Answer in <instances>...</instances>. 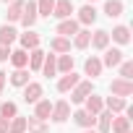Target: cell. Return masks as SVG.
I'll use <instances>...</instances> for the list:
<instances>
[{"instance_id":"60d3db41","label":"cell","mask_w":133,"mask_h":133,"mask_svg":"<svg viewBox=\"0 0 133 133\" xmlns=\"http://www.w3.org/2000/svg\"><path fill=\"white\" fill-rule=\"evenodd\" d=\"M86 3H89V5H91V3H94V0H86Z\"/></svg>"},{"instance_id":"cb8c5ba5","label":"cell","mask_w":133,"mask_h":133,"mask_svg":"<svg viewBox=\"0 0 133 133\" xmlns=\"http://www.w3.org/2000/svg\"><path fill=\"white\" fill-rule=\"evenodd\" d=\"M123 11H125L123 0H107V3H104V16H110V18L123 16Z\"/></svg>"},{"instance_id":"9c48e42d","label":"cell","mask_w":133,"mask_h":133,"mask_svg":"<svg viewBox=\"0 0 133 133\" xmlns=\"http://www.w3.org/2000/svg\"><path fill=\"white\" fill-rule=\"evenodd\" d=\"M50 117H52L55 123H65V120L71 117V104L65 102V99L55 102V104H52V115H50Z\"/></svg>"},{"instance_id":"52a82bcc","label":"cell","mask_w":133,"mask_h":133,"mask_svg":"<svg viewBox=\"0 0 133 133\" xmlns=\"http://www.w3.org/2000/svg\"><path fill=\"white\" fill-rule=\"evenodd\" d=\"M73 0H55V8H52V16L57 21H65V18H73Z\"/></svg>"},{"instance_id":"4fadbf2b","label":"cell","mask_w":133,"mask_h":133,"mask_svg":"<svg viewBox=\"0 0 133 133\" xmlns=\"http://www.w3.org/2000/svg\"><path fill=\"white\" fill-rule=\"evenodd\" d=\"M78 81H81V76H78L76 71L65 73V76H60V78H57V91H63V94H65V91H71V89H73Z\"/></svg>"},{"instance_id":"e575fe53","label":"cell","mask_w":133,"mask_h":133,"mask_svg":"<svg viewBox=\"0 0 133 133\" xmlns=\"http://www.w3.org/2000/svg\"><path fill=\"white\" fill-rule=\"evenodd\" d=\"M117 68H120V78H125V81L133 78V63H130V60H123Z\"/></svg>"},{"instance_id":"277c9868","label":"cell","mask_w":133,"mask_h":133,"mask_svg":"<svg viewBox=\"0 0 133 133\" xmlns=\"http://www.w3.org/2000/svg\"><path fill=\"white\" fill-rule=\"evenodd\" d=\"M42 97H44V89H42V84H37V81H29V84L24 86V102H26V104H37Z\"/></svg>"},{"instance_id":"f35d334b","label":"cell","mask_w":133,"mask_h":133,"mask_svg":"<svg viewBox=\"0 0 133 133\" xmlns=\"http://www.w3.org/2000/svg\"><path fill=\"white\" fill-rule=\"evenodd\" d=\"M84 133H97V130H94V128H89V130H84Z\"/></svg>"},{"instance_id":"836d02e7","label":"cell","mask_w":133,"mask_h":133,"mask_svg":"<svg viewBox=\"0 0 133 133\" xmlns=\"http://www.w3.org/2000/svg\"><path fill=\"white\" fill-rule=\"evenodd\" d=\"M8 133H26V117H13L11 123H8Z\"/></svg>"},{"instance_id":"44dd1931","label":"cell","mask_w":133,"mask_h":133,"mask_svg":"<svg viewBox=\"0 0 133 133\" xmlns=\"http://www.w3.org/2000/svg\"><path fill=\"white\" fill-rule=\"evenodd\" d=\"M11 63H13V68H26V65H29V52L26 50H11V57H8Z\"/></svg>"},{"instance_id":"ffe728a7","label":"cell","mask_w":133,"mask_h":133,"mask_svg":"<svg viewBox=\"0 0 133 133\" xmlns=\"http://www.w3.org/2000/svg\"><path fill=\"white\" fill-rule=\"evenodd\" d=\"M24 3H26V0H13V3L8 5V13H5V16H8V24H11V26H13L16 21H21V13H24Z\"/></svg>"},{"instance_id":"7c38bea8","label":"cell","mask_w":133,"mask_h":133,"mask_svg":"<svg viewBox=\"0 0 133 133\" xmlns=\"http://www.w3.org/2000/svg\"><path fill=\"white\" fill-rule=\"evenodd\" d=\"M76 21H78V24H84V26H91V24L97 21V8H94V5H89V3H86V5H81V8H78Z\"/></svg>"},{"instance_id":"4dcf8cb0","label":"cell","mask_w":133,"mask_h":133,"mask_svg":"<svg viewBox=\"0 0 133 133\" xmlns=\"http://www.w3.org/2000/svg\"><path fill=\"white\" fill-rule=\"evenodd\" d=\"M55 60H57V55H44V63H42V73H44L47 78L57 73V65H55Z\"/></svg>"},{"instance_id":"30bf717a","label":"cell","mask_w":133,"mask_h":133,"mask_svg":"<svg viewBox=\"0 0 133 133\" xmlns=\"http://www.w3.org/2000/svg\"><path fill=\"white\" fill-rule=\"evenodd\" d=\"M73 123H76L78 128L89 130V128H94V123H97V115H91V112H86V110H76V112H73Z\"/></svg>"},{"instance_id":"f1b7e54d","label":"cell","mask_w":133,"mask_h":133,"mask_svg":"<svg viewBox=\"0 0 133 133\" xmlns=\"http://www.w3.org/2000/svg\"><path fill=\"white\" fill-rule=\"evenodd\" d=\"M55 65H57V73H71L73 71V55H57V60H55Z\"/></svg>"},{"instance_id":"1f68e13d","label":"cell","mask_w":133,"mask_h":133,"mask_svg":"<svg viewBox=\"0 0 133 133\" xmlns=\"http://www.w3.org/2000/svg\"><path fill=\"white\" fill-rule=\"evenodd\" d=\"M16 115H18V107H16V102H0V117L13 120Z\"/></svg>"},{"instance_id":"9a60e30c","label":"cell","mask_w":133,"mask_h":133,"mask_svg":"<svg viewBox=\"0 0 133 133\" xmlns=\"http://www.w3.org/2000/svg\"><path fill=\"white\" fill-rule=\"evenodd\" d=\"M125 107H128V99H123V97H107L104 99V110L112 115H120Z\"/></svg>"},{"instance_id":"6da1fadb","label":"cell","mask_w":133,"mask_h":133,"mask_svg":"<svg viewBox=\"0 0 133 133\" xmlns=\"http://www.w3.org/2000/svg\"><path fill=\"white\" fill-rule=\"evenodd\" d=\"M89 94H94V84L86 78V81H78L73 89H71V102L73 104H84V99L89 97Z\"/></svg>"},{"instance_id":"2e32d148","label":"cell","mask_w":133,"mask_h":133,"mask_svg":"<svg viewBox=\"0 0 133 133\" xmlns=\"http://www.w3.org/2000/svg\"><path fill=\"white\" fill-rule=\"evenodd\" d=\"M110 130H112V133H130V117H125V115H112Z\"/></svg>"},{"instance_id":"5bb4252c","label":"cell","mask_w":133,"mask_h":133,"mask_svg":"<svg viewBox=\"0 0 133 133\" xmlns=\"http://www.w3.org/2000/svg\"><path fill=\"white\" fill-rule=\"evenodd\" d=\"M84 110H86V112H91V115H99V112L104 110V99H102V97H97V94H89V97L84 99Z\"/></svg>"},{"instance_id":"ba28073f","label":"cell","mask_w":133,"mask_h":133,"mask_svg":"<svg viewBox=\"0 0 133 133\" xmlns=\"http://www.w3.org/2000/svg\"><path fill=\"white\" fill-rule=\"evenodd\" d=\"M18 42H21V50H26V52H31V50H37L39 47V34L37 31H31V29H26L24 34H18Z\"/></svg>"},{"instance_id":"8992f818","label":"cell","mask_w":133,"mask_h":133,"mask_svg":"<svg viewBox=\"0 0 133 133\" xmlns=\"http://www.w3.org/2000/svg\"><path fill=\"white\" fill-rule=\"evenodd\" d=\"M110 94L112 97H130L133 94V81H125V78H115L112 84H110Z\"/></svg>"},{"instance_id":"5b68a950","label":"cell","mask_w":133,"mask_h":133,"mask_svg":"<svg viewBox=\"0 0 133 133\" xmlns=\"http://www.w3.org/2000/svg\"><path fill=\"white\" fill-rule=\"evenodd\" d=\"M78 29H81V24H78L76 18H65V21H60V24L55 26V34H57V37H65V39H71V37H76Z\"/></svg>"},{"instance_id":"f546056e","label":"cell","mask_w":133,"mask_h":133,"mask_svg":"<svg viewBox=\"0 0 133 133\" xmlns=\"http://www.w3.org/2000/svg\"><path fill=\"white\" fill-rule=\"evenodd\" d=\"M110 37H112L117 44H128V42H130V29L120 24V26H115V29H112V34H110Z\"/></svg>"},{"instance_id":"484cf974","label":"cell","mask_w":133,"mask_h":133,"mask_svg":"<svg viewBox=\"0 0 133 133\" xmlns=\"http://www.w3.org/2000/svg\"><path fill=\"white\" fill-rule=\"evenodd\" d=\"M13 86H18V89H24L26 84H29V71L26 68H16L13 73H11V78H8Z\"/></svg>"},{"instance_id":"4316f807","label":"cell","mask_w":133,"mask_h":133,"mask_svg":"<svg viewBox=\"0 0 133 133\" xmlns=\"http://www.w3.org/2000/svg\"><path fill=\"white\" fill-rule=\"evenodd\" d=\"M110 123H112V112H107V110H102L99 115H97V133H110Z\"/></svg>"},{"instance_id":"d590c367","label":"cell","mask_w":133,"mask_h":133,"mask_svg":"<svg viewBox=\"0 0 133 133\" xmlns=\"http://www.w3.org/2000/svg\"><path fill=\"white\" fill-rule=\"evenodd\" d=\"M8 57H11V47H3V44H0V63H8Z\"/></svg>"},{"instance_id":"ac0fdd59","label":"cell","mask_w":133,"mask_h":133,"mask_svg":"<svg viewBox=\"0 0 133 133\" xmlns=\"http://www.w3.org/2000/svg\"><path fill=\"white\" fill-rule=\"evenodd\" d=\"M50 50L55 55H68L71 52V39H65V37H52L50 39Z\"/></svg>"},{"instance_id":"74e56055","label":"cell","mask_w":133,"mask_h":133,"mask_svg":"<svg viewBox=\"0 0 133 133\" xmlns=\"http://www.w3.org/2000/svg\"><path fill=\"white\" fill-rule=\"evenodd\" d=\"M8 123H11V120H5V117H0V133H8Z\"/></svg>"},{"instance_id":"8fae6325","label":"cell","mask_w":133,"mask_h":133,"mask_svg":"<svg viewBox=\"0 0 133 133\" xmlns=\"http://www.w3.org/2000/svg\"><path fill=\"white\" fill-rule=\"evenodd\" d=\"M102 60L97 57V55H91V57H86V63H84V76H89V78H97V76H102Z\"/></svg>"},{"instance_id":"603a6c76","label":"cell","mask_w":133,"mask_h":133,"mask_svg":"<svg viewBox=\"0 0 133 133\" xmlns=\"http://www.w3.org/2000/svg\"><path fill=\"white\" fill-rule=\"evenodd\" d=\"M26 130L29 133H50V125L44 123V120H39V117H26Z\"/></svg>"},{"instance_id":"7402d4cb","label":"cell","mask_w":133,"mask_h":133,"mask_svg":"<svg viewBox=\"0 0 133 133\" xmlns=\"http://www.w3.org/2000/svg\"><path fill=\"white\" fill-rule=\"evenodd\" d=\"M50 115H52V102H50V99H39V102L34 104V117L47 120Z\"/></svg>"},{"instance_id":"d4e9b609","label":"cell","mask_w":133,"mask_h":133,"mask_svg":"<svg viewBox=\"0 0 133 133\" xmlns=\"http://www.w3.org/2000/svg\"><path fill=\"white\" fill-rule=\"evenodd\" d=\"M89 44H91V31L78 29V31H76V37H73V47H76V50H86Z\"/></svg>"},{"instance_id":"ab89813d","label":"cell","mask_w":133,"mask_h":133,"mask_svg":"<svg viewBox=\"0 0 133 133\" xmlns=\"http://www.w3.org/2000/svg\"><path fill=\"white\" fill-rule=\"evenodd\" d=\"M3 3H13V0H3Z\"/></svg>"},{"instance_id":"d6a6232c","label":"cell","mask_w":133,"mask_h":133,"mask_svg":"<svg viewBox=\"0 0 133 133\" xmlns=\"http://www.w3.org/2000/svg\"><path fill=\"white\" fill-rule=\"evenodd\" d=\"M52 8H55V0H37V13L50 18L52 16Z\"/></svg>"},{"instance_id":"7a4b0ae2","label":"cell","mask_w":133,"mask_h":133,"mask_svg":"<svg viewBox=\"0 0 133 133\" xmlns=\"http://www.w3.org/2000/svg\"><path fill=\"white\" fill-rule=\"evenodd\" d=\"M39 13H37V0H26L24 3V13H21V26L24 29H34Z\"/></svg>"},{"instance_id":"83f0119b","label":"cell","mask_w":133,"mask_h":133,"mask_svg":"<svg viewBox=\"0 0 133 133\" xmlns=\"http://www.w3.org/2000/svg\"><path fill=\"white\" fill-rule=\"evenodd\" d=\"M44 55H47V52H42L39 47L29 52V71H42V63H44Z\"/></svg>"},{"instance_id":"e0dca14e","label":"cell","mask_w":133,"mask_h":133,"mask_svg":"<svg viewBox=\"0 0 133 133\" xmlns=\"http://www.w3.org/2000/svg\"><path fill=\"white\" fill-rule=\"evenodd\" d=\"M16 39H18V31H16L11 24H3V26H0V44H3V47H11Z\"/></svg>"},{"instance_id":"8d00e7d4","label":"cell","mask_w":133,"mask_h":133,"mask_svg":"<svg viewBox=\"0 0 133 133\" xmlns=\"http://www.w3.org/2000/svg\"><path fill=\"white\" fill-rule=\"evenodd\" d=\"M5 81H8V73L0 71V94H3V89H5Z\"/></svg>"},{"instance_id":"3957f363","label":"cell","mask_w":133,"mask_h":133,"mask_svg":"<svg viewBox=\"0 0 133 133\" xmlns=\"http://www.w3.org/2000/svg\"><path fill=\"white\" fill-rule=\"evenodd\" d=\"M123 60H125V52H123V50L107 47V50H104V57H102V68H117Z\"/></svg>"},{"instance_id":"d6986e66","label":"cell","mask_w":133,"mask_h":133,"mask_svg":"<svg viewBox=\"0 0 133 133\" xmlns=\"http://www.w3.org/2000/svg\"><path fill=\"white\" fill-rule=\"evenodd\" d=\"M91 47H94V50H107V47H110V31L97 29V31L91 34Z\"/></svg>"}]
</instances>
